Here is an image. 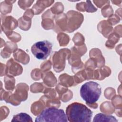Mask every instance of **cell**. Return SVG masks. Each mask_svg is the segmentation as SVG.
I'll return each mask as SVG.
<instances>
[{
  "label": "cell",
  "instance_id": "3",
  "mask_svg": "<svg viewBox=\"0 0 122 122\" xmlns=\"http://www.w3.org/2000/svg\"><path fill=\"white\" fill-rule=\"evenodd\" d=\"M35 121L67 122L68 120L63 110L49 107L43 110L36 118Z\"/></svg>",
  "mask_w": 122,
  "mask_h": 122
},
{
  "label": "cell",
  "instance_id": "1",
  "mask_svg": "<svg viewBox=\"0 0 122 122\" xmlns=\"http://www.w3.org/2000/svg\"><path fill=\"white\" fill-rule=\"evenodd\" d=\"M65 112L68 121L70 122H89L92 116V112L90 109L77 102L69 104Z\"/></svg>",
  "mask_w": 122,
  "mask_h": 122
},
{
  "label": "cell",
  "instance_id": "6",
  "mask_svg": "<svg viewBox=\"0 0 122 122\" xmlns=\"http://www.w3.org/2000/svg\"><path fill=\"white\" fill-rule=\"evenodd\" d=\"M14 121L32 122V120L31 117L28 114L24 112H21L13 116L11 122Z\"/></svg>",
  "mask_w": 122,
  "mask_h": 122
},
{
  "label": "cell",
  "instance_id": "4",
  "mask_svg": "<svg viewBox=\"0 0 122 122\" xmlns=\"http://www.w3.org/2000/svg\"><path fill=\"white\" fill-rule=\"evenodd\" d=\"M52 45L48 41H39L34 43L31 48L32 54L38 59L45 60L50 55Z\"/></svg>",
  "mask_w": 122,
  "mask_h": 122
},
{
  "label": "cell",
  "instance_id": "2",
  "mask_svg": "<svg viewBox=\"0 0 122 122\" xmlns=\"http://www.w3.org/2000/svg\"><path fill=\"white\" fill-rule=\"evenodd\" d=\"M80 92L81 97L86 103L92 104L99 99L102 93V88L97 82L89 81L81 86Z\"/></svg>",
  "mask_w": 122,
  "mask_h": 122
},
{
  "label": "cell",
  "instance_id": "5",
  "mask_svg": "<svg viewBox=\"0 0 122 122\" xmlns=\"http://www.w3.org/2000/svg\"><path fill=\"white\" fill-rule=\"evenodd\" d=\"M93 122H118V120L115 117L104 114L102 113H99L97 114L94 117Z\"/></svg>",
  "mask_w": 122,
  "mask_h": 122
}]
</instances>
